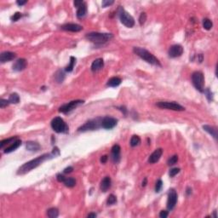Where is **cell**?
I'll use <instances>...</instances> for the list:
<instances>
[{"label":"cell","instance_id":"22","mask_svg":"<svg viewBox=\"0 0 218 218\" xmlns=\"http://www.w3.org/2000/svg\"><path fill=\"white\" fill-rule=\"evenodd\" d=\"M20 145H21V141L19 140V139H17V140L15 141L13 143H11L8 148H6L5 150L4 151V153H12V152L15 151L16 149L18 148Z\"/></svg>","mask_w":218,"mask_h":218},{"label":"cell","instance_id":"28","mask_svg":"<svg viewBox=\"0 0 218 218\" xmlns=\"http://www.w3.org/2000/svg\"><path fill=\"white\" fill-rule=\"evenodd\" d=\"M63 183L68 188H73L76 185V180L73 177H66Z\"/></svg>","mask_w":218,"mask_h":218},{"label":"cell","instance_id":"33","mask_svg":"<svg viewBox=\"0 0 218 218\" xmlns=\"http://www.w3.org/2000/svg\"><path fill=\"white\" fill-rule=\"evenodd\" d=\"M116 203H117V198H116V196L113 195V194H110L108 196V200H107L108 205H114Z\"/></svg>","mask_w":218,"mask_h":218},{"label":"cell","instance_id":"1","mask_svg":"<svg viewBox=\"0 0 218 218\" xmlns=\"http://www.w3.org/2000/svg\"><path fill=\"white\" fill-rule=\"evenodd\" d=\"M53 158H56L55 155L53 154V153L51 152L50 153H44L43 155H41L39 157L36 158L34 159H32L28 162L25 163L23 165H21L20 168L17 170V175H25L27 173H28L32 169L37 168L38 166H39L41 164H43L44 161L48 160V159H51Z\"/></svg>","mask_w":218,"mask_h":218},{"label":"cell","instance_id":"20","mask_svg":"<svg viewBox=\"0 0 218 218\" xmlns=\"http://www.w3.org/2000/svg\"><path fill=\"white\" fill-rule=\"evenodd\" d=\"M111 186H112V180L109 177H106L102 179L100 185V188L103 193H106L111 188Z\"/></svg>","mask_w":218,"mask_h":218},{"label":"cell","instance_id":"37","mask_svg":"<svg viewBox=\"0 0 218 218\" xmlns=\"http://www.w3.org/2000/svg\"><path fill=\"white\" fill-rule=\"evenodd\" d=\"M203 93H205V95L206 96V97H207V99H208L209 101H211L213 100V94H212V92L210 90V89H205Z\"/></svg>","mask_w":218,"mask_h":218},{"label":"cell","instance_id":"40","mask_svg":"<svg viewBox=\"0 0 218 218\" xmlns=\"http://www.w3.org/2000/svg\"><path fill=\"white\" fill-rule=\"evenodd\" d=\"M10 101L9 100H5V99H1L0 100V108H6L7 106L10 105Z\"/></svg>","mask_w":218,"mask_h":218},{"label":"cell","instance_id":"36","mask_svg":"<svg viewBox=\"0 0 218 218\" xmlns=\"http://www.w3.org/2000/svg\"><path fill=\"white\" fill-rule=\"evenodd\" d=\"M113 4H114L113 0H103L101 3V6H102V8H107V7L111 6Z\"/></svg>","mask_w":218,"mask_h":218},{"label":"cell","instance_id":"51","mask_svg":"<svg viewBox=\"0 0 218 218\" xmlns=\"http://www.w3.org/2000/svg\"><path fill=\"white\" fill-rule=\"evenodd\" d=\"M187 195H190L192 193V188H187V191H186Z\"/></svg>","mask_w":218,"mask_h":218},{"label":"cell","instance_id":"31","mask_svg":"<svg viewBox=\"0 0 218 218\" xmlns=\"http://www.w3.org/2000/svg\"><path fill=\"white\" fill-rule=\"evenodd\" d=\"M130 146L131 147H133V148H135V147H136V146H138L139 144L141 143V138L139 137L138 136H136V135H134L131 139H130Z\"/></svg>","mask_w":218,"mask_h":218},{"label":"cell","instance_id":"8","mask_svg":"<svg viewBox=\"0 0 218 218\" xmlns=\"http://www.w3.org/2000/svg\"><path fill=\"white\" fill-rule=\"evenodd\" d=\"M156 106L162 109L173 110V111H184L185 108L175 101H159L156 103Z\"/></svg>","mask_w":218,"mask_h":218},{"label":"cell","instance_id":"34","mask_svg":"<svg viewBox=\"0 0 218 218\" xmlns=\"http://www.w3.org/2000/svg\"><path fill=\"white\" fill-rule=\"evenodd\" d=\"M177 162H178V156H177V155H174V156L170 157V158L168 159L167 165H168L169 166H171V165H176Z\"/></svg>","mask_w":218,"mask_h":218},{"label":"cell","instance_id":"10","mask_svg":"<svg viewBox=\"0 0 218 218\" xmlns=\"http://www.w3.org/2000/svg\"><path fill=\"white\" fill-rule=\"evenodd\" d=\"M177 193L174 188L169 189L168 193V200H167V209L169 210H172L175 208L177 203Z\"/></svg>","mask_w":218,"mask_h":218},{"label":"cell","instance_id":"49","mask_svg":"<svg viewBox=\"0 0 218 218\" xmlns=\"http://www.w3.org/2000/svg\"><path fill=\"white\" fill-rule=\"evenodd\" d=\"M27 3V0H25V1H20V0L16 1V4H17L18 5H20V6H21V5H24V4H26Z\"/></svg>","mask_w":218,"mask_h":218},{"label":"cell","instance_id":"4","mask_svg":"<svg viewBox=\"0 0 218 218\" xmlns=\"http://www.w3.org/2000/svg\"><path fill=\"white\" fill-rule=\"evenodd\" d=\"M51 128L55 130L56 133H62V134H68L69 132V127L67 124V123L63 120V119L60 117H56L51 121Z\"/></svg>","mask_w":218,"mask_h":218},{"label":"cell","instance_id":"14","mask_svg":"<svg viewBox=\"0 0 218 218\" xmlns=\"http://www.w3.org/2000/svg\"><path fill=\"white\" fill-rule=\"evenodd\" d=\"M60 28L64 31H68V32H78L83 30V27L80 26L79 24L75 23H67L64 24L60 27Z\"/></svg>","mask_w":218,"mask_h":218},{"label":"cell","instance_id":"9","mask_svg":"<svg viewBox=\"0 0 218 218\" xmlns=\"http://www.w3.org/2000/svg\"><path fill=\"white\" fill-rule=\"evenodd\" d=\"M84 101L82 100H75V101H72L67 104H64L62 105L61 107L59 108V111L60 113H68L71 111L74 110L75 108H77L79 106L84 104Z\"/></svg>","mask_w":218,"mask_h":218},{"label":"cell","instance_id":"32","mask_svg":"<svg viewBox=\"0 0 218 218\" xmlns=\"http://www.w3.org/2000/svg\"><path fill=\"white\" fill-rule=\"evenodd\" d=\"M203 27L205 30H210L213 27V23L212 21L208 19V18H205L203 20Z\"/></svg>","mask_w":218,"mask_h":218},{"label":"cell","instance_id":"52","mask_svg":"<svg viewBox=\"0 0 218 218\" xmlns=\"http://www.w3.org/2000/svg\"><path fill=\"white\" fill-rule=\"evenodd\" d=\"M96 213H89L88 215V217H96Z\"/></svg>","mask_w":218,"mask_h":218},{"label":"cell","instance_id":"6","mask_svg":"<svg viewBox=\"0 0 218 218\" xmlns=\"http://www.w3.org/2000/svg\"><path fill=\"white\" fill-rule=\"evenodd\" d=\"M119 17L120 19V21L123 25H124L125 27L131 28L135 26V20L132 17V15H130L129 13L124 10L123 7H119Z\"/></svg>","mask_w":218,"mask_h":218},{"label":"cell","instance_id":"38","mask_svg":"<svg viewBox=\"0 0 218 218\" xmlns=\"http://www.w3.org/2000/svg\"><path fill=\"white\" fill-rule=\"evenodd\" d=\"M180 168H173L171 169L170 170H169V177H174L175 176H177V174H178L179 172H180Z\"/></svg>","mask_w":218,"mask_h":218},{"label":"cell","instance_id":"3","mask_svg":"<svg viewBox=\"0 0 218 218\" xmlns=\"http://www.w3.org/2000/svg\"><path fill=\"white\" fill-rule=\"evenodd\" d=\"M133 52L138 56L140 58L144 60L145 61H147L148 63L153 65V66H158V67H161V63L159 61L158 58H156L152 53H150L148 50H147L144 48H141V47H134L133 48Z\"/></svg>","mask_w":218,"mask_h":218},{"label":"cell","instance_id":"44","mask_svg":"<svg viewBox=\"0 0 218 218\" xmlns=\"http://www.w3.org/2000/svg\"><path fill=\"white\" fill-rule=\"evenodd\" d=\"M52 153H53V154L55 155V157L56 158V157H58L60 155V150L59 148H57V147H55L53 150H52Z\"/></svg>","mask_w":218,"mask_h":218},{"label":"cell","instance_id":"41","mask_svg":"<svg viewBox=\"0 0 218 218\" xmlns=\"http://www.w3.org/2000/svg\"><path fill=\"white\" fill-rule=\"evenodd\" d=\"M20 17H21V14H20V12H16V13H15L14 15L11 17V20H12V21H17V20L20 19Z\"/></svg>","mask_w":218,"mask_h":218},{"label":"cell","instance_id":"30","mask_svg":"<svg viewBox=\"0 0 218 218\" xmlns=\"http://www.w3.org/2000/svg\"><path fill=\"white\" fill-rule=\"evenodd\" d=\"M9 101L11 104H17L20 102V96L17 93H12L9 97Z\"/></svg>","mask_w":218,"mask_h":218},{"label":"cell","instance_id":"48","mask_svg":"<svg viewBox=\"0 0 218 218\" xmlns=\"http://www.w3.org/2000/svg\"><path fill=\"white\" fill-rule=\"evenodd\" d=\"M108 155L101 156V162L102 164H105V163L108 161Z\"/></svg>","mask_w":218,"mask_h":218},{"label":"cell","instance_id":"29","mask_svg":"<svg viewBox=\"0 0 218 218\" xmlns=\"http://www.w3.org/2000/svg\"><path fill=\"white\" fill-rule=\"evenodd\" d=\"M76 64V58L74 56H71L70 57V62L69 64L65 68V71L66 72H71L73 68H74V66Z\"/></svg>","mask_w":218,"mask_h":218},{"label":"cell","instance_id":"25","mask_svg":"<svg viewBox=\"0 0 218 218\" xmlns=\"http://www.w3.org/2000/svg\"><path fill=\"white\" fill-rule=\"evenodd\" d=\"M47 216L50 218H56L59 216V210L56 207L50 208L47 210Z\"/></svg>","mask_w":218,"mask_h":218},{"label":"cell","instance_id":"24","mask_svg":"<svg viewBox=\"0 0 218 218\" xmlns=\"http://www.w3.org/2000/svg\"><path fill=\"white\" fill-rule=\"evenodd\" d=\"M122 83V79L119 77H113L108 81L107 85L109 87H118Z\"/></svg>","mask_w":218,"mask_h":218},{"label":"cell","instance_id":"53","mask_svg":"<svg viewBox=\"0 0 218 218\" xmlns=\"http://www.w3.org/2000/svg\"><path fill=\"white\" fill-rule=\"evenodd\" d=\"M214 217H217V210H214Z\"/></svg>","mask_w":218,"mask_h":218},{"label":"cell","instance_id":"43","mask_svg":"<svg viewBox=\"0 0 218 218\" xmlns=\"http://www.w3.org/2000/svg\"><path fill=\"white\" fill-rule=\"evenodd\" d=\"M56 179H57V181H58L59 182H63V181H65L66 177H65L63 175H61L60 173H59V174L56 175Z\"/></svg>","mask_w":218,"mask_h":218},{"label":"cell","instance_id":"42","mask_svg":"<svg viewBox=\"0 0 218 218\" xmlns=\"http://www.w3.org/2000/svg\"><path fill=\"white\" fill-rule=\"evenodd\" d=\"M169 212L166 211V210H161L160 213H159V217L161 218H166L168 217Z\"/></svg>","mask_w":218,"mask_h":218},{"label":"cell","instance_id":"35","mask_svg":"<svg viewBox=\"0 0 218 218\" xmlns=\"http://www.w3.org/2000/svg\"><path fill=\"white\" fill-rule=\"evenodd\" d=\"M146 20H147V14L144 13V12H142V13L140 15V17H139V23H140V25H141V26H143V25L145 24Z\"/></svg>","mask_w":218,"mask_h":218},{"label":"cell","instance_id":"21","mask_svg":"<svg viewBox=\"0 0 218 218\" xmlns=\"http://www.w3.org/2000/svg\"><path fill=\"white\" fill-rule=\"evenodd\" d=\"M26 148H27V150H28L32 153H36V152H39L41 149V146L38 142H35V141H27L26 144Z\"/></svg>","mask_w":218,"mask_h":218},{"label":"cell","instance_id":"19","mask_svg":"<svg viewBox=\"0 0 218 218\" xmlns=\"http://www.w3.org/2000/svg\"><path fill=\"white\" fill-rule=\"evenodd\" d=\"M77 9H78V10H77V17L80 20L84 19L87 15V4H86V3L83 2V4L80 6H79Z\"/></svg>","mask_w":218,"mask_h":218},{"label":"cell","instance_id":"2","mask_svg":"<svg viewBox=\"0 0 218 218\" xmlns=\"http://www.w3.org/2000/svg\"><path fill=\"white\" fill-rule=\"evenodd\" d=\"M86 39L89 40V42L96 44V45H101L113 38V35L112 33H102V32H89L85 35Z\"/></svg>","mask_w":218,"mask_h":218},{"label":"cell","instance_id":"13","mask_svg":"<svg viewBox=\"0 0 218 218\" xmlns=\"http://www.w3.org/2000/svg\"><path fill=\"white\" fill-rule=\"evenodd\" d=\"M120 153H121V148L118 144H115L113 146L112 151H111V159L114 164H118L120 161Z\"/></svg>","mask_w":218,"mask_h":218},{"label":"cell","instance_id":"5","mask_svg":"<svg viewBox=\"0 0 218 218\" xmlns=\"http://www.w3.org/2000/svg\"><path fill=\"white\" fill-rule=\"evenodd\" d=\"M101 119H102V118H101V117L90 119L89 121H87L86 123H84L82 126H80L78 129V131L86 132V131H89V130H96V129L101 128Z\"/></svg>","mask_w":218,"mask_h":218},{"label":"cell","instance_id":"26","mask_svg":"<svg viewBox=\"0 0 218 218\" xmlns=\"http://www.w3.org/2000/svg\"><path fill=\"white\" fill-rule=\"evenodd\" d=\"M16 140H17V136H13V137H10V138H7L5 139V140L1 141V142H0V148L3 149L6 145H10V144L13 143Z\"/></svg>","mask_w":218,"mask_h":218},{"label":"cell","instance_id":"50","mask_svg":"<svg viewBox=\"0 0 218 218\" xmlns=\"http://www.w3.org/2000/svg\"><path fill=\"white\" fill-rule=\"evenodd\" d=\"M147 184H148V178H147V177H145L144 180H143V181H142L141 186H142V187H146V186H147Z\"/></svg>","mask_w":218,"mask_h":218},{"label":"cell","instance_id":"46","mask_svg":"<svg viewBox=\"0 0 218 218\" xmlns=\"http://www.w3.org/2000/svg\"><path fill=\"white\" fill-rule=\"evenodd\" d=\"M83 2L84 1H81V0H79V1H78V0H75L74 2H73V4H74V6L76 7V8H78L79 6H80L82 4H83Z\"/></svg>","mask_w":218,"mask_h":218},{"label":"cell","instance_id":"7","mask_svg":"<svg viewBox=\"0 0 218 218\" xmlns=\"http://www.w3.org/2000/svg\"><path fill=\"white\" fill-rule=\"evenodd\" d=\"M192 82L193 86L199 92L203 93L205 90V76L202 72H194L192 74Z\"/></svg>","mask_w":218,"mask_h":218},{"label":"cell","instance_id":"27","mask_svg":"<svg viewBox=\"0 0 218 218\" xmlns=\"http://www.w3.org/2000/svg\"><path fill=\"white\" fill-rule=\"evenodd\" d=\"M55 79H56L57 83H59V84L62 83L64 81V79H65V73H64V72L62 70H58L56 72V74H55Z\"/></svg>","mask_w":218,"mask_h":218},{"label":"cell","instance_id":"16","mask_svg":"<svg viewBox=\"0 0 218 218\" xmlns=\"http://www.w3.org/2000/svg\"><path fill=\"white\" fill-rule=\"evenodd\" d=\"M16 57V54L10 52V51H4L2 52L0 55V61L1 63H5L7 61H10Z\"/></svg>","mask_w":218,"mask_h":218},{"label":"cell","instance_id":"45","mask_svg":"<svg viewBox=\"0 0 218 218\" xmlns=\"http://www.w3.org/2000/svg\"><path fill=\"white\" fill-rule=\"evenodd\" d=\"M72 170H73V168L72 166H69V167H67L65 169L63 170V172H64V174H69L71 172H72Z\"/></svg>","mask_w":218,"mask_h":218},{"label":"cell","instance_id":"11","mask_svg":"<svg viewBox=\"0 0 218 218\" xmlns=\"http://www.w3.org/2000/svg\"><path fill=\"white\" fill-rule=\"evenodd\" d=\"M118 124V119H114L113 117H104L101 119V128L105 129H113Z\"/></svg>","mask_w":218,"mask_h":218},{"label":"cell","instance_id":"23","mask_svg":"<svg viewBox=\"0 0 218 218\" xmlns=\"http://www.w3.org/2000/svg\"><path fill=\"white\" fill-rule=\"evenodd\" d=\"M203 129L205 131L208 132L210 135H211V136H213L216 140H217V136H218V133H217V129L216 127L214 126H210V125H203Z\"/></svg>","mask_w":218,"mask_h":218},{"label":"cell","instance_id":"15","mask_svg":"<svg viewBox=\"0 0 218 218\" xmlns=\"http://www.w3.org/2000/svg\"><path fill=\"white\" fill-rule=\"evenodd\" d=\"M27 60L24 59V58H20V59H18L12 66V69L15 72H20V71H23L27 68Z\"/></svg>","mask_w":218,"mask_h":218},{"label":"cell","instance_id":"39","mask_svg":"<svg viewBox=\"0 0 218 218\" xmlns=\"http://www.w3.org/2000/svg\"><path fill=\"white\" fill-rule=\"evenodd\" d=\"M163 188V181L161 180H158L155 185V192L156 193H159L161 191V189Z\"/></svg>","mask_w":218,"mask_h":218},{"label":"cell","instance_id":"18","mask_svg":"<svg viewBox=\"0 0 218 218\" xmlns=\"http://www.w3.org/2000/svg\"><path fill=\"white\" fill-rule=\"evenodd\" d=\"M104 67V60L101 58H98V59L95 60L92 64H91V71L96 72H98V71H101V70Z\"/></svg>","mask_w":218,"mask_h":218},{"label":"cell","instance_id":"17","mask_svg":"<svg viewBox=\"0 0 218 218\" xmlns=\"http://www.w3.org/2000/svg\"><path fill=\"white\" fill-rule=\"evenodd\" d=\"M163 154V149L162 148H158L156 149L148 158V163L149 164H155L159 161L161 156Z\"/></svg>","mask_w":218,"mask_h":218},{"label":"cell","instance_id":"47","mask_svg":"<svg viewBox=\"0 0 218 218\" xmlns=\"http://www.w3.org/2000/svg\"><path fill=\"white\" fill-rule=\"evenodd\" d=\"M119 108V110L121 111V112H123L124 115H127V112H128V110L126 109V108H125V107H123V106H121V107H119V108Z\"/></svg>","mask_w":218,"mask_h":218},{"label":"cell","instance_id":"12","mask_svg":"<svg viewBox=\"0 0 218 218\" xmlns=\"http://www.w3.org/2000/svg\"><path fill=\"white\" fill-rule=\"evenodd\" d=\"M183 48L181 45L180 44H174L172 46H170V48L169 49L168 55L169 57L170 58H177L181 56L183 54Z\"/></svg>","mask_w":218,"mask_h":218}]
</instances>
